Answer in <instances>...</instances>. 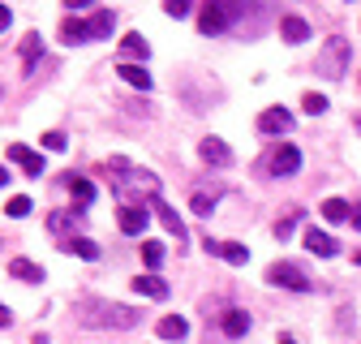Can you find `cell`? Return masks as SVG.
Instances as JSON below:
<instances>
[{
  "instance_id": "9c48e42d",
  "label": "cell",
  "mask_w": 361,
  "mask_h": 344,
  "mask_svg": "<svg viewBox=\"0 0 361 344\" xmlns=\"http://www.w3.org/2000/svg\"><path fill=\"white\" fill-rule=\"evenodd\" d=\"M198 155H202L211 168H228V164H233V151H228V142H224V138H202V142H198Z\"/></svg>"
},
{
  "instance_id": "d6986e66",
  "label": "cell",
  "mask_w": 361,
  "mask_h": 344,
  "mask_svg": "<svg viewBox=\"0 0 361 344\" xmlns=\"http://www.w3.org/2000/svg\"><path fill=\"white\" fill-rule=\"evenodd\" d=\"M116 73H121L129 86H138V91H151V73H147L142 65H125V61H121V65H116Z\"/></svg>"
},
{
  "instance_id": "3957f363",
  "label": "cell",
  "mask_w": 361,
  "mask_h": 344,
  "mask_svg": "<svg viewBox=\"0 0 361 344\" xmlns=\"http://www.w3.org/2000/svg\"><path fill=\"white\" fill-rule=\"evenodd\" d=\"M267 280L280 284V288H293V293H310V288H314V280H310L297 263H271V267H267Z\"/></svg>"
},
{
  "instance_id": "30bf717a",
  "label": "cell",
  "mask_w": 361,
  "mask_h": 344,
  "mask_svg": "<svg viewBox=\"0 0 361 344\" xmlns=\"http://www.w3.org/2000/svg\"><path fill=\"white\" fill-rule=\"evenodd\" d=\"M258 129H262V134H288V129H293V112L288 108H267L258 116Z\"/></svg>"
},
{
  "instance_id": "44dd1931",
  "label": "cell",
  "mask_w": 361,
  "mask_h": 344,
  "mask_svg": "<svg viewBox=\"0 0 361 344\" xmlns=\"http://www.w3.org/2000/svg\"><path fill=\"white\" fill-rule=\"evenodd\" d=\"M43 56V39H39V30L35 35H26L22 39V65H26V73H35V61Z\"/></svg>"
},
{
  "instance_id": "52a82bcc",
  "label": "cell",
  "mask_w": 361,
  "mask_h": 344,
  "mask_svg": "<svg viewBox=\"0 0 361 344\" xmlns=\"http://www.w3.org/2000/svg\"><path fill=\"white\" fill-rule=\"evenodd\" d=\"M271 168H276V177H297L301 172V151L293 142H280V151L271 155Z\"/></svg>"
},
{
  "instance_id": "cb8c5ba5",
  "label": "cell",
  "mask_w": 361,
  "mask_h": 344,
  "mask_svg": "<svg viewBox=\"0 0 361 344\" xmlns=\"http://www.w3.org/2000/svg\"><path fill=\"white\" fill-rule=\"evenodd\" d=\"M61 39L69 43V48H78V43H86V39H90V30H86V22H73V18H69V22L61 26Z\"/></svg>"
},
{
  "instance_id": "ffe728a7",
  "label": "cell",
  "mask_w": 361,
  "mask_h": 344,
  "mask_svg": "<svg viewBox=\"0 0 361 344\" xmlns=\"http://www.w3.org/2000/svg\"><path fill=\"white\" fill-rule=\"evenodd\" d=\"M250 331V314L245 310H224V336H245Z\"/></svg>"
},
{
  "instance_id": "d6a6232c",
  "label": "cell",
  "mask_w": 361,
  "mask_h": 344,
  "mask_svg": "<svg viewBox=\"0 0 361 344\" xmlns=\"http://www.w3.org/2000/svg\"><path fill=\"white\" fill-rule=\"evenodd\" d=\"M164 13H168V18H190V5H185V0H168Z\"/></svg>"
},
{
  "instance_id": "603a6c76",
  "label": "cell",
  "mask_w": 361,
  "mask_h": 344,
  "mask_svg": "<svg viewBox=\"0 0 361 344\" xmlns=\"http://www.w3.org/2000/svg\"><path fill=\"white\" fill-rule=\"evenodd\" d=\"M69 194H73V198H78L82 207H90V202H95V194H99V190H95V181H86V177H69Z\"/></svg>"
},
{
  "instance_id": "d590c367",
  "label": "cell",
  "mask_w": 361,
  "mask_h": 344,
  "mask_svg": "<svg viewBox=\"0 0 361 344\" xmlns=\"http://www.w3.org/2000/svg\"><path fill=\"white\" fill-rule=\"evenodd\" d=\"M0 327H9V310L5 306H0Z\"/></svg>"
},
{
  "instance_id": "f35d334b",
  "label": "cell",
  "mask_w": 361,
  "mask_h": 344,
  "mask_svg": "<svg viewBox=\"0 0 361 344\" xmlns=\"http://www.w3.org/2000/svg\"><path fill=\"white\" fill-rule=\"evenodd\" d=\"M30 344H48V340H43V336H35V340H30Z\"/></svg>"
},
{
  "instance_id": "8d00e7d4",
  "label": "cell",
  "mask_w": 361,
  "mask_h": 344,
  "mask_svg": "<svg viewBox=\"0 0 361 344\" xmlns=\"http://www.w3.org/2000/svg\"><path fill=\"white\" fill-rule=\"evenodd\" d=\"M276 344H297V340H293V336H280V340H276Z\"/></svg>"
},
{
  "instance_id": "ba28073f",
  "label": "cell",
  "mask_w": 361,
  "mask_h": 344,
  "mask_svg": "<svg viewBox=\"0 0 361 344\" xmlns=\"http://www.w3.org/2000/svg\"><path fill=\"white\" fill-rule=\"evenodd\" d=\"M9 159L26 172V177H43V172H48V168H43V155H39V151H30V147H22V142H13V147H9Z\"/></svg>"
},
{
  "instance_id": "6da1fadb",
  "label": "cell",
  "mask_w": 361,
  "mask_h": 344,
  "mask_svg": "<svg viewBox=\"0 0 361 344\" xmlns=\"http://www.w3.org/2000/svg\"><path fill=\"white\" fill-rule=\"evenodd\" d=\"M78 319L86 327H108V331H129V327H138L142 323V310H133L125 306V301H82L78 306Z\"/></svg>"
},
{
  "instance_id": "e575fe53",
  "label": "cell",
  "mask_w": 361,
  "mask_h": 344,
  "mask_svg": "<svg viewBox=\"0 0 361 344\" xmlns=\"http://www.w3.org/2000/svg\"><path fill=\"white\" fill-rule=\"evenodd\" d=\"M353 228H361V202L353 207Z\"/></svg>"
},
{
  "instance_id": "ab89813d",
  "label": "cell",
  "mask_w": 361,
  "mask_h": 344,
  "mask_svg": "<svg viewBox=\"0 0 361 344\" xmlns=\"http://www.w3.org/2000/svg\"><path fill=\"white\" fill-rule=\"evenodd\" d=\"M357 267H361V250H357Z\"/></svg>"
},
{
  "instance_id": "5b68a950",
  "label": "cell",
  "mask_w": 361,
  "mask_h": 344,
  "mask_svg": "<svg viewBox=\"0 0 361 344\" xmlns=\"http://www.w3.org/2000/svg\"><path fill=\"white\" fill-rule=\"evenodd\" d=\"M116 224H121V233H129V237H142L147 224H151V211H147L142 202H125V207L116 211Z\"/></svg>"
},
{
  "instance_id": "4fadbf2b",
  "label": "cell",
  "mask_w": 361,
  "mask_h": 344,
  "mask_svg": "<svg viewBox=\"0 0 361 344\" xmlns=\"http://www.w3.org/2000/svg\"><path fill=\"white\" fill-rule=\"evenodd\" d=\"M121 56H125V65H129V61H147V56H151V43H147L142 35H125V39H121Z\"/></svg>"
},
{
  "instance_id": "7c38bea8",
  "label": "cell",
  "mask_w": 361,
  "mask_h": 344,
  "mask_svg": "<svg viewBox=\"0 0 361 344\" xmlns=\"http://www.w3.org/2000/svg\"><path fill=\"white\" fill-rule=\"evenodd\" d=\"M151 207H155V215H159V224H164V228H168V233H172L176 241H180V237H185V224H180V215H176V211H172V207H168L164 198H155Z\"/></svg>"
},
{
  "instance_id": "74e56055",
  "label": "cell",
  "mask_w": 361,
  "mask_h": 344,
  "mask_svg": "<svg viewBox=\"0 0 361 344\" xmlns=\"http://www.w3.org/2000/svg\"><path fill=\"white\" fill-rule=\"evenodd\" d=\"M5 181H9V172H5V168H0V185H5Z\"/></svg>"
},
{
  "instance_id": "8992f818",
  "label": "cell",
  "mask_w": 361,
  "mask_h": 344,
  "mask_svg": "<svg viewBox=\"0 0 361 344\" xmlns=\"http://www.w3.org/2000/svg\"><path fill=\"white\" fill-rule=\"evenodd\" d=\"M301 245H305L310 254H323V258H336V254H340V241H336L331 233H323V228H314V224L301 233Z\"/></svg>"
},
{
  "instance_id": "4dcf8cb0",
  "label": "cell",
  "mask_w": 361,
  "mask_h": 344,
  "mask_svg": "<svg viewBox=\"0 0 361 344\" xmlns=\"http://www.w3.org/2000/svg\"><path fill=\"white\" fill-rule=\"evenodd\" d=\"M190 207H194L198 215H211V211H215V194H194V202H190Z\"/></svg>"
},
{
  "instance_id": "e0dca14e",
  "label": "cell",
  "mask_w": 361,
  "mask_h": 344,
  "mask_svg": "<svg viewBox=\"0 0 361 344\" xmlns=\"http://www.w3.org/2000/svg\"><path fill=\"white\" fill-rule=\"evenodd\" d=\"M159 340H185L190 336V323L185 319H180V314H168V319H159Z\"/></svg>"
},
{
  "instance_id": "484cf974",
  "label": "cell",
  "mask_w": 361,
  "mask_h": 344,
  "mask_svg": "<svg viewBox=\"0 0 361 344\" xmlns=\"http://www.w3.org/2000/svg\"><path fill=\"white\" fill-rule=\"evenodd\" d=\"M73 224H78V215H69V211H56V215H52V220H48V228H52L56 237H61V233H69ZM69 237H73V233H69Z\"/></svg>"
},
{
  "instance_id": "7a4b0ae2",
  "label": "cell",
  "mask_w": 361,
  "mask_h": 344,
  "mask_svg": "<svg viewBox=\"0 0 361 344\" xmlns=\"http://www.w3.org/2000/svg\"><path fill=\"white\" fill-rule=\"evenodd\" d=\"M348 61H353V48H348V39L344 35H331L327 43H323V52H319V69L327 82H336V78H344V69H348Z\"/></svg>"
},
{
  "instance_id": "5bb4252c",
  "label": "cell",
  "mask_w": 361,
  "mask_h": 344,
  "mask_svg": "<svg viewBox=\"0 0 361 344\" xmlns=\"http://www.w3.org/2000/svg\"><path fill=\"white\" fill-rule=\"evenodd\" d=\"M9 276H18L22 284H43V267L30 263V258H13V263H9Z\"/></svg>"
},
{
  "instance_id": "9a60e30c",
  "label": "cell",
  "mask_w": 361,
  "mask_h": 344,
  "mask_svg": "<svg viewBox=\"0 0 361 344\" xmlns=\"http://www.w3.org/2000/svg\"><path fill=\"white\" fill-rule=\"evenodd\" d=\"M133 293H138V297H155V301H164V297H168V284H164L159 276H133Z\"/></svg>"
},
{
  "instance_id": "7402d4cb",
  "label": "cell",
  "mask_w": 361,
  "mask_h": 344,
  "mask_svg": "<svg viewBox=\"0 0 361 344\" xmlns=\"http://www.w3.org/2000/svg\"><path fill=\"white\" fill-rule=\"evenodd\" d=\"M319 211H323V220H331V224H344L348 215H353V207H348L344 198H327V202H323Z\"/></svg>"
},
{
  "instance_id": "83f0119b",
  "label": "cell",
  "mask_w": 361,
  "mask_h": 344,
  "mask_svg": "<svg viewBox=\"0 0 361 344\" xmlns=\"http://www.w3.org/2000/svg\"><path fill=\"white\" fill-rule=\"evenodd\" d=\"M30 207H35V202H30V198H26V194H13V198H9V207H5V211H9V215H13V220H26V215H30Z\"/></svg>"
},
{
  "instance_id": "ac0fdd59",
  "label": "cell",
  "mask_w": 361,
  "mask_h": 344,
  "mask_svg": "<svg viewBox=\"0 0 361 344\" xmlns=\"http://www.w3.org/2000/svg\"><path fill=\"white\" fill-rule=\"evenodd\" d=\"M61 250H65V254H78V258H99V245L90 241V237H65Z\"/></svg>"
},
{
  "instance_id": "d4e9b609",
  "label": "cell",
  "mask_w": 361,
  "mask_h": 344,
  "mask_svg": "<svg viewBox=\"0 0 361 344\" xmlns=\"http://www.w3.org/2000/svg\"><path fill=\"white\" fill-rule=\"evenodd\" d=\"M224 258H228L233 267H245V263H250V250H245L241 241H224Z\"/></svg>"
},
{
  "instance_id": "2e32d148",
  "label": "cell",
  "mask_w": 361,
  "mask_h": 344,
  "mask_svg": "<svg viewBox=\"0 0 361 344\" xmlns=\"http://www.w3.org/2000/svg\"><path fill=\"white\" fill-rule=\"evenodd\" d=\"M280 35H284L288 43H305V39H310V22L297 18V13H288V18L280 22Z\"/></svg>"
},
{
  "instance_id": "f1b7e54d",
  "label": "cell",
  "mask_w": 361,
  "mask_h": 344,
  "mask_svg": "<svg viewBox=\"0 0 361 344\" xmlns=\"http://www.w3.org/2000/svg\"><path fill=\"white\" fill-rule=\"evenodd\" d=\"M301 108H305V116H323V112H327V95H314V91H310V95L301 99Z\"/></svg>"
},
{
  "instance_id": "277c9868",
  "label": "cell",
  "mask_w": 361,
  "mask_h": 344,
  "mask_svg": "<svg viewBox=\"0 0 361 344\" xmlns=\"http://www.w3.org/2000/svg\"><path fill=\"white\" fill-rule=\"evenodd\" d=\"M237 13H241V5H219V0H211V5L198 13V30H202V35H219Z\"/></svg>"
},
{
  "instance_id": "836d02e7",
  "label": "cell",
  "mask_w": 361,
  "mask_h": 344,
  "mask_svg": "<svg viewBox=\"0 0 361 344\" xmlns=\"http://www.w3.org/2000/svg\"><path fill=\"white\" fill-rule=\"evenodd\" d=\"M13 26V9L9 5H0V30H9Z\"/></svg>"
},
{
  "instance_id": "4316f807",
  "label": "cell",
  "mask_w": 361,
  "mask_h": 344,
  "mask_svg": "<svg viewBox=\"0 0 361 344\" xmlns=\"http://www.w3.org/2000/svg\"><path fill=\"white\" fill-rule=\"evenodd\" d=\"M142 263H147L151 271L164 263V245H159V241H142Z\"/></svg>"
},
{
  "instance_id": "1f68e13d",
  "label": "cell",
  "mask_w": 361,
  "mask_h": 344,
  "mask_svg": "<svg viewBox=\"0 0 361 344\" xmlns=\"http://www.w3.org/2000/svg\"><path fill=\"white\" fill-rule=\"evenodd\" d=\"M297 224H301V211H293V215H288V220H280V224H276V237L284 241V237H288V233H293Z\"/></svg>"
},
{
  "instance_id": "8fae6325",
  "label": "cell",
  "mask_w": 361,
  "mask_h": 344,
  "mask_svg": "<svg viewBox=\"0 0 361 344\" xmlns=\"http://www.w3.org/2000/svg\"><path fill=\"white\" fill-rule=\"evenodd\" d=\"M112 26H116L112 9H90V18H86V30H90V39H108V35H112Z\"/></svg>"
},
{
  "instance_id": "f546056e",
  "label": "cell",
  "mask_w": 361,
  "mask_h": 344,
  "mask_svg": "<svg viewBox=\"0 0 361 344\" xmlns=\"http://www.w3.org/2000/svg\"><path fill=\"white\" fill-rule=\"evenodd\" d=\"M39 142L48 147V151H65V134H61V129H48V134H43Z\"/></svg>"
}]
</instances>
